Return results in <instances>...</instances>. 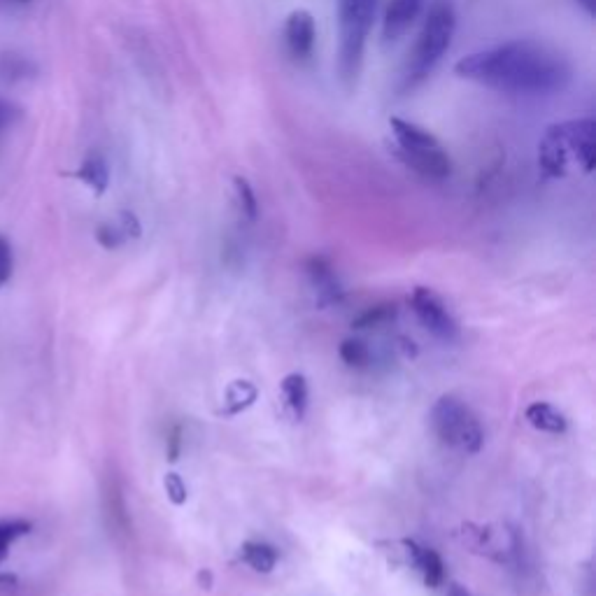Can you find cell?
Listing matches in <instances>:
<instances>
[{"instance_id":"obj_1","label":"cell","mask_w":596,"mask_h":596,"mask_svg":"<svg viewBox=\"0 0 596 596\" xmlns=\"http://www.w3.org/2000/svg\"><path fill=\"white\" fill-rule=\"evenodd\" d=\"M461 80L508 96H557L573 80L571 61L543 40L517 38L478 49L457 61Z\"/></svg>"},{"instance_id":"obj_2","label":"cell","mask_w":596,"mask_h":596,"mask_svg":"<svg viewBox=\"0 0 596 596\" xmlns=\"http://www.w3.org/2000/svg\"><path fill=\"white\" fill-rule=\"evenodd\" d=\"M596 124L594 119H569L545 129L538 143V166L545 177H564L571 163H578L583 173L596 166Z\"/></svg>"},{"instance_id":"obj_3","label":"cell","mask_w":596,"mask_h":596,"mask_svg":"<svg viewBox=\"0 0 596 596\" xmlns=\"http://www.w3.org/2000/svg\"><path fill=\"white\" fill-rule=\"evenodd\" d=\"M457 33V12L450 0H436L424 17L422 31L417 35L413 52L408 54L406 68L401 75V91H415L422 82H427L431 73L443 61L447 49Z\"/></svg>"},{"instance_id":"obj_4","label":"cell","mask_w":596,"mask_h":596,"mask_svg":"<svg viewBox=\"0 0 596 596\" xmlns=\"http://www.w3.org/2000/svg\"><path fill=\"white\" fill-rule=\"evenodd\" d=\"M378 0H338V77L347 91L357 87L368 35H371Z\"/></svg>"},{"instance_id":"obj_5","label":"cell","mask_w":596,"mask_h":596,"mask_svg":"<svg viewBox=\"0 0 596 596\" xmlns=\"http://www.w3.org/2000/svg\"><path fill=\"white\" fill-rule=\"evenodd\" d=\"M389 129L394 138V152L403 166L429 182H443L452 175L450 154L434 133L401 117L389 119Z\"/></svg>"},{"instance_id":"obj_6","label":"cell","mask_w":596,"mask_h":596,"mask_svg":"<svg viewBox=\"0 0 596 596\" xmlns=\"http://www.w3.org/2000/svg\"><path fill=\"white\" fill-rule=\"evenodd\" d=\"M431 424H434L436 436L445 445L461 450L466 454L480 452L482 447V427L478 417L471 413V408L454 399V396H443L431 410Z\"/></svg>"},{"instance_id":"obj_7","label":"cell","mask_w":596,"mask_h":596,"mask_svg":"<svg viewBox=\"0 0 596 596\" xmlns=\"http://www.w3.org/2000/svg\"><path fill=\"white\" fill-rule=\"evenodd\" d=\"M410 301H413V310L417 319H420V322L427 326L434 336L443 340H452L457 336V324H454V319L450 312H447L441 298L431 292V289L417 287Z\"/></svg>"},{"instance_id":"obj_8","label":"cell","mask_w":596,"mask_h":596,"mask_svg":"<svg viewBox=\"0 0 596 596\" xmlns=\"http://www.w3.org/2000/svg\"><path fill=\"white\" fill-rule=\"evenodd\" d=\"M285 45L289 56L296 61H308L315 54L317 24L315 17L303 7L294 10L285 21Z\"/></svg>"},{"instance_id":"obj_9","label":"cell","mask_w":596,"mask_h":596,"mask_svg":"<svg viewBox=\"0 0 596 596\" xmlns=\"http://www.w3.org/2000/svg\"><path fill=\"white\" fill-rule=\"evenodd\" d=\"M422 7L424 0H389L385 17H382V40H385V45L399 40L415 24Z\"/></svg>"},{"instance_id":"obj_10","label":"cell","mask_w":596,"mask_h":596,"mask_svg":"<svg viewBox=\"0 0 596 596\" xmlns=\"http://www.w3.org/2000/svg\"><path fill=\"white\" fill-rule=\"evenodd\" d=\"M77 180L87 184V187L94 191V194H105V189H108L110 184V168H108V161L103 159L101 154L91 152L87 159L80 163V168L73 173Z\"/></svg>"},{"instance_id":"obj_11","label":"cell","mask_w":596,"mask_h":596,"mask_svg":"<svg viewBox=\"0 0 596 596\" xmlns=\"http://www.w3.org/2000/svg\"><path fill=\"white\" fill-rule=\"evenodd\" d=\"M408 545V552H410V559H413V564L420 569L424 583L427 587H438L443 583L445 578V566H443V559L438 557V552L429 550V548H420V545L406 541Z\"/></svg>"},{"instance_id":"obj_12","label":"cell","mask_w":596,"mask_h":596,"mask_svg":"<svg viewBox=\"0 0 596 596\" xmlns=\"http://www.w3.org/2000/svg\"><path fill=\"white\" fill-rule=\"evenodd\" d=\"M524 415H527L531 427L538 431H545V434L559 436L566 431V417L559 413L555 406H550V403H543V401L531 403Z\"/></svg>"},{"instance_id":"obj_13","label":"cell","mask_w":596,"mask_h":596,"mask_svg":"<svg viewBox=\"0 0 596 596\" xmlns=\"http://www.w3.org/2000/svg\"><path fill=\"white\" fill-rule=\"evenodd\" d=\"M257 396H259L257 387H254L250 380H236V382H231V385L226 387L222 413L224 415H240V413H243V410L254 406Z\"/></svg>"},{"instance_id":"obj_14","label":"cell","mask_w":596,"mask_h":596,"mask_svg":"<svg viewBox=\"0 0 596 596\" xmlns=\"http://www.w3.org/2000/svg\"><path fill=\"white\" fill-rule=\"evenodd\" d=\"M243 559L250 564L257 573H271L278 564V552L273 545L261 541H247L243 545Z\"/></svg>"},{"instance_id":"obj_15","label":"cell","mask_w":596,"mask_h":596,"mask_svg":"<svg viewBox=\"0 0 596 596\" xmlns=\"http://www.w3.org/2000/svg\"><path fill=\"white\" fill-rule=\"evenodd\" d=\"M308 273H310L312 282H315V287L319 289V294L331 298V301L338 296V282H336V275H333L329 259H324V257L310 259Z\"/></svg>"},{"instance_id":"obj_16","label":"cell","mask_w":596,"mask_h":596,"mask_svg":"<svg viewBox=\"0 0 596 596\" xmlns=\"http://www.w3.org/2000/svg\"><path fill=\"white\" fill-rule=\"evenodd\" d=\"M282 394H285L289 408L301 417L305 413V406H308V385H305L303 375H287V378L282 380Z\"/></svg>"},{"instance_id":"obj_17","label":"cell","mask_w":596,"mask_h":596,"mask_svg":"<svg viewBox=\"0 0 596 596\" xmlns=\"http://www.w3.org/2000/svg\"><path fill=\"white\" fill-rule=\"evenodd\" d=\"M33 524L26 520H0V564L10 555V548L21 536L31 534Z\"/></svg>"},{"instance_id":"obj_18","label":"cell","mask_w":596,"mask_h":596,"mask_svg":"<svg viewBox=\"0 0 596 596\" xmlns=\"http://www.w3.org/2000/svg\"><path fill=\"white\" fill-rule=\"evenodd\" d=\"M233 189H236V198H238V205H240V212L254 222L259 215V201H257V194H254L252 184L245 180V177H233Z\"/></svg>"},{"instance_id":"obj_19","label":"cell","mask_w":596,"mask_h":596,"mask_svg":"<svg viewBox=\"0 0 596 596\" xmlns=\"http://www.w3.org/2000/svg\"><path fill=\"white\" fill-rule=\"evenodd\" d=\"M340 359L345 361L347 366H366L368 359H371V350H368L366 343H361L357 338H347L340 345Z\"/></svg>"},{"instance_id":"obj_20","label":"cell","mask_w":596,"mask_h":596,"mask_svg":"<svg viewBox=\"0 0 596 596\" xmlns=\"http://www.w3.org/2000/svg\"><path fill=\"white\" fill-rule=\"evenodd\" d=\"M394 305H375V308H368L364 315L357 317L352 322V326H357V329H366V326H378L382 322H387V319L394 317Z\"/></svg>"},{"instance_id":"obj_21","label":"cell","mask_w":596,"mask_h":596,"mask_svg":"<svg viewBox=\"0 0 596 596\" xmlns=\"http://www.w3.org/2000/svg\"><path fill=\"white\" fill-rule=\"evenodd\" d=\"M96 240L105 247V250H115V247H119L124 243V240H129V238H126V233H124L122 226H119V222H115V224H101V226H98Z\"/></svg>"},{"instance_id":"obj_22","label":"cell","mask_w":596,"mask_h":596,"mask_svg":"<svg viewBox=\"0 0 596 596\" xmlns=\"http://www.w3.org/2000/svg\"><path fill=\"white\" fill-rule=\"evenodd\" d=\"M163 487H166L168 501L173 503V506H184V503H187L189 492H187V485H184L182 475L166 473V478H163Z\"/></svg>"},{"instance_id":"obj_23","label":"cell","mask_w":596,"mask_h":596,"mask_svg":"<svg viewBox=\"0 0 596 596\" xmlns=\"http://www.w3.org/2000/svg\"><path fill=\"white\" fill-rule=\"evenodd\" d=\"M12 247L7 240L0 236V287L12 278Z\"/></svg>"},{"instance_id":"obj_24","label":"cell","mask_w":596,"mask_h":596,"mask_svg":"<svg viewBox=\"0 0 596 596\" xmlns=\"http://www.w3.org/2000/svg\"><path fill=\"white\" fill-rule=\"evenodd\" d=\"M180 450H182V429L175 427L168 431V443H166V454L170 461H177L180 459Z\"/></svg>"},{"instance_id":"obj_25","label":"cell","mask_w":596,"mask_h":596,"mask_svg":"<svg viewBox=\"0 0 596 596\" xmlns=\"http://www.w3.org/2000/svg\"><path fill=\"white\" fill-rule=\"evenodd\" d=\"M17 117H19V108H14L10 101H3V98H0V131L7 129V126H10Z\"/></svg>"},{"instance_id":"obj_26","label":"cell","mask_w":596,"mask_h":596,"mask_svg":"<svg viewBox=\"0 0 596 596\" xmlns=\"http://www.w3.org/2000/svg\"><path fill=\"white\" fill-rule=\"evenodd\" d=\"M576 3H578L580 7H583L587 17H594V12H596V0H576Z\"/></svg>"},{"instance_id":"obj_27","label":"cell","mask_w":596,"mask_h":596,"mask_svg":"<svg viewBox=\"0 0 596 596\" xmlns=\"http://www.w3.org/2000/svg\"><path fill=\"white\" fill-rule=\"evenodd\" d=\"M447 596H471V594L466 592V587L454 583V585H450V594H447Z\"/></svg>"}]
</instances>
